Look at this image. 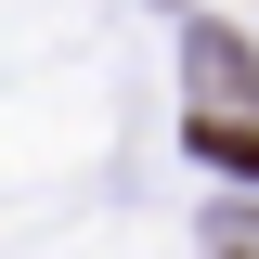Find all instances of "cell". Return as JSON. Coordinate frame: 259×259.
<instances>
[{
    "label": "cell",
    "instance_id": "cell-1",
    "mask_svg": "<svg viewBox=\"0 0 259 259\" xmlns=\"http://www.w3.org/2000/svg\"><path fill=\"white\" fill-rule=\"evenodd\" d=\"M194 104H221V117H259V52L233 26H207L194 39Z\"/></svg>",
    "mask_w": 259,
    "mask_h": 259
},
{
    "label": "cell",
    "instance_id": "cell-2",
    "mask_svg": "<svg viewBox=\"0 0 259 259\" xmlns=\"http://www.w3.org/2000/svg\"><path fill=\"white\" fill-rule=\"evenodd\" d=\"M182 143H194L207 168H233V182H259V117H221V104H194V117H182Z\"/></svg>",
    "mask_w": 259,
    "mask_h": 259
},
{
    "label": "cell",
    "instance_id": "cell-3",
    "mask_svg": "<svg viewBox=\"0 0 259 259\" xmlns=\"http://www.w3.org/2000/svg\"><path fill=\"white\" fill-rule=\"evenodd\" d=\"M207 246H221V259H259V221H246V207H233V221L207 233Z\"/></svg>",
    "mask_w": 259,
    "mask_h": 259
}]
</instances>
